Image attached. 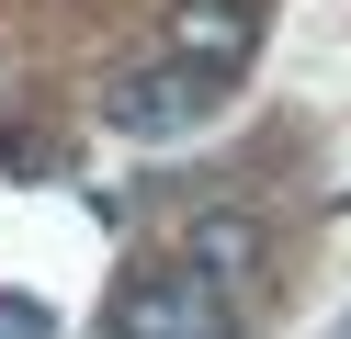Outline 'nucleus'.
I'll list each match as a JSON object with an SVG mask.
<instances>
[{
  "label": "nucleus",
  "mask_w": 351,
  "mask_h": 339,
  "mask_svg": "<svg viewBox=\"0 0 351 339\" xmlns=\"http://www.w3.org/2000/svg\"><path fill=\"white\" fill-rule=\"evenodd\" d=\"M114 339H238V305L227 283H204L193 260H136L114 283V316H102Z\"/></svg>",
  "instance_id": "obj_1"
},
{
  "label": "nucleus",
  "mask_w": 351,
  "mask_h": 339,
  "mask_svg": "<svg viewBox=\"0 0 351 339\" xmlns=\"http://www.w3.org/2000/svg\"><path fill=\"white\" fill-rule=\"evenodd\" d=\"M238 79H215V68H193V57H147V68H125L114 90H102V125L114 136H147V147H159V136H193V125H215V102H227Z\"/></svg>",
  "instance_id": "obj_2"
},
{
  "label": "nucleus",
  "mask_w": 351,
  "mask_h": 339,
  "mask_svg": "<svg viewBox=\"0 0 351 339\" xmlns=\"http://www.w3.org/2000/svg\"><path fill=\"white\" fill-rule=\"evenodd\" d=\"M261 34H272V0H182L159 45L193 57V68H215V79H238V68L261 57Z\"/></svg>",
  "instance_id": "obj_3"
},
{
  "label": "nucleus",
  "mask_w": 351,
  "mask_h": 339,
  "mask_svg": "<svg viewBox=\"0 0 351 339\" xmlns=\"http://www.w3.org/2000/svg\"><path fill=\"white\" fill-rule=\"evenodd\" d=\"M182 260L193 271H204V283H250V271H261V215H238V203H215V215H193L182 226Z\"/></svg>",
  "instance_id": "obj_4"
},
{
  "label": "nucleus",
  "mask_w": 351,
  "mask_h": 339,
  "mask_svg": "<svg viewBox=\"0 0 351 339\" xmlns=\"http://www.w3.org/2000/svg\"><path fill=\"white\" fill-rule=\"evenodd\" d=\"M0 339H57V316H46V294H0Z\"/></svg>",
  "instance_id": "obj_5"
}]
</instances>
